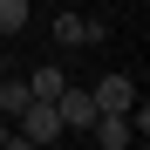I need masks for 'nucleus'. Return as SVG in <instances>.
Returning a JSON list of instances; mask_svg holds the SVG:
<instances>
[{"mask_svg": "<svg viewBox=\"0 0 150 150\" xmlns=\"http://www.w3.org/2000/svg\"><path fill=\"white\" fill-rule=\"evenodd\" d=\"M14 130L28 137V143H55L62 137V116H55V103H34V96H28V109L14 116Z\"/></svg>", "mask_w": 150, "mask_h": 150, "instance_id": "nucleus-1", "label": "nucleus"}, {"mask_svg": "<svg viewBox=\"0 0 150 150\" xmlns=\"http://www.w3.org/2000/svg\"><path fill=\"white\" fill-rule=\"evenodd\" d=\"M55 116H62V130H89V123H96V96H89L82 82H68V89L55 96Z\"/></svg>", "mask_w": 150, "mask_h": 150, "instance_id": "nucleus-2", "label": "nucleus"}, {"mask_svg": "<svg viewBox=\"0 0 150 150\" xmlns=\"http://www.w3.org/2000/svg\"><path fill=\"white\" fill-rule=\"evenodd\" d=\"M89 137H96V150H123V143H137V130H130V116H116V109H96V123H89Z\"/></svg>", "mask_w": 150, "mask_h": 150, "instance_id": "nucleus-3", "label": "nucleus"}, {"mask_svg": "<svg viewBox=\"0 0 150 150\" xmlns=\"http://www.w3.org/2000/svg\"><path fill=\"white\" fill-rule=\"evenodd\" d=\"M89 96H96V109H116V116H130V103H137V82H130V75H103Z\"/></svg>", "mask_w": 150, "mask_h": 150, "instance_id": "nucleus-4", "label": "nucleus"}, {"mask_svg": "<svg viewBox=\"0 0 150 150\" xmlns=\"http://www.w3.org/2000/svg\"><path fill=\"white\" fill-rule=\"evenodd\" d=\"M62 89H68V75H62L55 62H41V68L28 75V96H34V103H55V96H62Z\"/></svg>", "mask_w": 150, "mask_h": 150, "instance_id": "nucleus-5", "label": "nucleus"}, {"mask_svg": "<svg viewBox=\"0 0 150 150\" xmlns=\"http://www.w3.org/2000/svg\"><path fill=\"white\" fill-rule=\"evenodd\" d=\"M28 34V0H0V41Z\"/></svg>", "mask_w": 150, "mask_h": 150, "instance_id": "nucleus-6", "label": "nucleus"}, {"mask_svg": "<svg viewBox=\"0 0 150 150\" xmlns=\"http://www.w3.org/2000/svg\"><path fill=\"white\" fill-rule=\"evenodd\" d=\"M55 41H62V48L82 41V14H75V7H62V14H55Z\"/></svg>", "mask_w": 150, "mask_h": 150, "instance_id": "nucleus-7", "label": "nucleus"}, {"mask_svg": "<svg viewBox=\"0 0 150 150\" xmlns=\"http://www.w3.org/2000/svg\"><path fill=\"white\" fill-rule=\"evenodd\" d=\"M0 150H41V143H28L21 130H7V143H0Z\"/></svg>", "mask_w": 150, "mask_h": 150, "instance_id": "nucleus-8", "label": "nucleus"}, {"mask_svg": "<svg viewBox=\"0 0 150 150\" xmlns=\"http://www.w3.org/2000/svg\"><path fill=\"white\" fill-rule=\"evenodd\" d=\"M7 130H14V123H7V116H0V143H7Z\"/></svg>", "mask_w": 150, "mask_h": 150, "instance_id": "nucleus-9", "label": "nucleus"}, {"mask_svg": "<svg viewBox=\"0 0 150 150\" xmlns=\"http://www.w3.org/2000/svg\"><path fill=\"white\" fill-rule=\"evenodd\" d=\"M123 150H143V143H123Z\"/></svg>", "mask_w": 150, "mask_h": 150, "instance_id": "nucleus-10", "label": "nucleus"}, {"mask_svg": "<svg viewBox=\"0 0 150 150\" xmlns=\"http://www.w3.org/2000/svg\"><path fill=\"white\" fill-rule=\"evenodd\" d=\"M0 75H7V68H0Z\"/></svg>", "mask_w": 150, "mask_h": 150, "instance_id": "nucleus-11", "label": "nucleus"}]
</instances>
